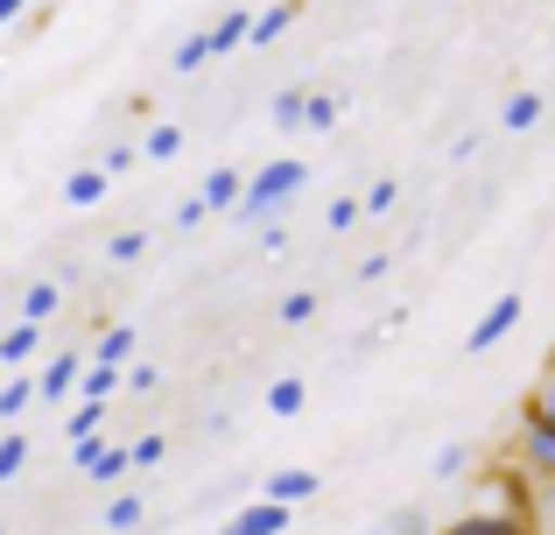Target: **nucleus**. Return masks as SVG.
<instances>
[{"mask_svg":"<svg viewBox=\"0 0 555 535\" xmlns=\"http://www.w3.org/2000/svg\"><path fill=\"white\" fill-rule=\"evenodd\" d=\"M548 522H555V494H548Z\"/></svg>","mask_w":555,"mask_h":535,"instance_id":"obj_34","label":"nucleus"},{"mask_svg":"<svg viewBox=\"0 0 555 535\" xmlns=\"http://www.w3.org/2000/svg\"><path fill=\"white\" fill-rule=\"evenodd\" d=\"M274 127H310V99L282 92V99H274Z\"/></svg>","mask_w":555,"mask_h":535,"instance_id":"obj_20","label":"nucleus"},{"mask_svg":"<svg viewBox=\"0 0 555 535\" xmlns=\"http://www.w3.org/2000/svg\"><path fill=\"white\" fill-rule=\"evenodd\" d=\"M542 423H555V359H548V373H542V387H534V402H528Z\"/></svg>","mask_w":555,"mask_h":535,"instance_id":"obj_24","label":"nucleus"},{"mask_svg":"<svg viewBox=\"0 0 555 535\" xmlns=\"http://www.w3.org/2000/svg\"><path fill=\"white\" fill-rule=\"evenodd\" d=\"M288 528V508H274V500H254V508H240L218 535H282Z\"/></svg>","mask_w":555,"mask_h":535,"instance_id":"obj_5","label":"nucleus"},{"mask_svg":"<svg viewBox=\"0 0 555 535\" xmlns=\"http://www.w3.org/2000/svg\"><path fill=\"white\" fill-rule=\"evenodd\" d=\"M204 205L211 212H240L246 205V177L240 169H211V177H204Z\"/></svg>","mask_w":555,"mask_h":535,"instance_id":"obj_7","label":"nucleus"},{"mask_svg":"<svg viewBox=\"0 0 555 535\" xmlns=\"http://www.w3.org/2000/svg\"><path fill=\"white\" fill-rule=\"evenodd\" d=\"M99 423H106V402H78V409H70V444H92Z\"/></svg>","mask_w":555,"mask_h":535,"instance_id":"obj_16","label":"nucleus"},{"mask_svg":"<svg viewBox=\"0 0 555 535\" xmlns=\"http://www.w3.org/2000/svg\"><path fill=\"white\" fill-rule=\"evenodd\" d=\"M302 177H310V169H302L296 155H282V163H268L260 177H246V205H240V212H246V219H268L274 205H288V198L302 191Z\"/></svg>","mask_w":555,"mask_h":535,"instance_id":"obj_1","label":"nucleus"},{"mask_svg":"<svg viewBox=\"0 0 555 535\" xmlns=\"http://www.w3.org/2000/svg\"><path fill=\"white\" fill-rule=\"evenodd\" d=\"M163 451H169L163 437H141V444H134V466H163Z\"/></svg>","mask_w":555,"mask_h":535,"instance_id":"obj_31","label":"nucleus"},{"mask_svg":"<svg viewBox=\"0 0 555 535\" xmlns=\"http://www.w3.org/2000/svg\"><path fill=\"white\" fill-rule=\"evenodd\" d=\"M514 324H520V296L506 289V296H500V303H492V310H486V317L472 324V339H464V345H472V353H492V345H500V339H506Z\"/></svg>","mask_w":555,"mask_h":535,"instance_id":"obj_4","label":"nucleus"},{"mask_svg":"<svg viewBox=\"0 0 555 535\" xmlns=\"http://www.w3.org/2000/svg\"><path fill=\"white\" fill-rule=\"evenodd\" d=\"M359 212H366V198H338V205L324 212V219H331V233H345V226H359Z\"/></svg>","mask_w":555,"mask_h":535,"instance_id":"obj_25","label":"nucleus"},{"mask_svg":"<svg viewBox=\"0 0 555 535\" xmlns=\"http://www.w3.org/2000/svg\"><path fill=\"white\" fill-rule=\"evenodd\" d=\"M36 339H42V324H14L8 339H0V367H22V359L36 353Z\"/></svg>","mask_w":555,"mask_h":535,"instance_id":"obj_12","label":"nucleus"},{"mask_svg":"<svg viewBox=\"0 0 555 535\" xmlns=\"http://www.w3.org/2000/svg\"><path fill=\"white\" fill-rule=\"evenodd\" d=\"M464 458H472L464 444H443V451L429 458V472H436V480H457V472H464Z\"/></svg>","mask_w":555,"mask_h":535,"instance_id":"obj_22","label":"nucleus"},{"mask_svg":"<svg viewBox=\"0 0 555 535\" xmlns=\"http://www.w3.org/2000/svg\"><path fill=\"white\" fill-rule=\"evenodd\" d=\"M288 22H296V0H274V8H260V14H254V42H274Z\"/></svg>","mask_w":555,"mask_h":535,"instance_id":"obj_14","label":"nucleus"},{"mask_svg":"<svg viewBox=\"0 0 555 535\" xmlns=\"http://www.w3.org/2000/svg\"><path fill=\"white\" fill-rule=\"evenodd\" d=\"M534 120H542V92H514L506 99V135H528Z\"/></svg>","mask_w":555,"mask_h":535,"instance_id":"obj_11","label":"nucleus"},{"mask_svg":"<svg viewBox=\"0 0 555 535\" xmlns=\"http://www.w3.org/2000/svg\"><path fill=\"white\" fill-rule=\"evenodd\" d=\"M106 528L134 535V528H141V500H134V494H113V508H106Z\"/></svg>","mask_w":555,"mask_h":535,"instance_id":"obj_19","label":"nucleus"},{"mask_svg":"<svg viewBox=\"0 0 555 535\" xmlns=\"http://www.w3.org/2000/svg\"><path fill=\"white\" fill-rule=\"evenodd\" d=\"M310 494H317V472H274L260 500H274V508H296V500H310Z\"/></svg>","mask_w":555,"mask_h":535,"instance_id":"obj_8","label":"nucleus"},{"mask_svg":"<svg viewBox=\"0 0 555 535\" xmlns=\"http://www.w3.org/2000/svg\"><path fill=\"white\" fill-rule=\"evenodd\" d=\"M514 458H520V472H528L534 486H548L555 494V423H542V416H520V437H514Z\"/></svg>","mask_w":555,"mask_h":535,"instance_id":"obj_2","label":"nucleus"},{"mask_svg":"<svg viewBox=\"0 0 555 535\" xmlns=\"http://www.w3.org/2000/svg\"><path fill=\"white\" fill-rule=\"evenodd\" d=\"M268 409H274V416H296V409H302V381H274V387H268Z\"/></svg>","mask_w":555,"mask_h":535,"instance_id":"obj_21","label":"nucleus"},{"mask_svg":"<svg viewBox=\"0 0 555 535\" xmlns=\"http://www.w3.org/2000/svg\"><path fill=\"white\" fill-rule=\"evenodd\" d=\"M204 56H211V36H190V42H183V50H177V71H197V64H204Z\"/></svg>","mask_w":555,"mask_h":535,"instance_id":"obj_29","label":"nucleus"},{"mask_svg":"<svg viewBox=\"0 0 555 535\" xmlns=\"http://www.w3.org/2000/svg\"><path fill=\"white\" fill-rule=\"evenodd\" d=\"M22 466H28V437H8L0 444V480H14Z\"/></svg>","mask_w":555,"mask_h":535,"instance_id":"obj_27","label":"nucleus"},{"mask_svg":"<svg viewBox=\"0 0 555 535\" xmlns=\"http://www.w3.org/2000/svg\"><path fill=\"white\" fill-rule=\"evenodd\" d=\"M113 387H120V373H113V367H92V373H85V402H106Z\"/></svg>","mask_w":555,"mask_h":535,"instance_id":"obj_26","label":"nucleus"},{"mask_svg":"<svg viewBox=\"0 0 555 535\" xmlns=\"http://www.w3.org/2000/svg\"><path fill=\"white\" fill-rule=\"evenodd\" d=\"M36 395H42V387H36V381H22V373H14V381L0 387V416H8V423H14V416H22V409H28V402H36Z\"/></svg>","mask_w":555,"mask_h":535,"instance_id":"obj_17","label":"nucleus"},{"mask_svg":"<svg viewBox=\"0 0 555 535\" xmlns=\"http://www.w3.org/2000/svg\"><path fill=\"white\" fill-rule=\"evenodd\" d=\"M127 353H134V331H127V324H113L106 331V339H99V353H92V367H113V373H120V359Z\"/></svg>","mask_w":555,"mask_h":535,"instance_id":"obj_13","label":"nucleus"},{"mask_svg":"<svg viewBox=\"0 0 555 535\" xmlns=\"http://www.w3.org/2000/svg\"><path fill=\"white\" fill-rule=\"evenodd\" d=\"M106 254H113L120 268H127V262H141V254H149V233H120V240H113Z\"/></svg>","mask_w":555,"mask_h":535,"instance_id":"obj_28","label":"nucleus"},{"mask_svg":"<svg viewBox=\"0 0 555 535\" xmlns=\"http://www.w3.org/2000/svg\"><path fill=\"white\" fill-rule=\"evenodd\" d=\"M373 535H379V528H373Z\"/></svg>","mask_w":555,"mask_h":535,"instance_id":"obj_35","label":"nucleus"},{"mask_svg":"<svg viewBox=\"0 0 555 535\" xmlns=\"http://www.w3.org/2000/svg\"><path fill=\"white\" fill-rule=\"evenodd\" d=\"M240 42H254V14H225V22L211 28V56H232Z\"/></svg>","mask_w":555,"mask_h":535,"instance_id":"obj_10","label":"nucleus"},{"mask_svg":"<svg viewBox=\"0 0 555 535\" xmlns=\"http://www.w3.org/2000/svg\"><path fill=\"white\" fill-rule=\"evenodd\" d=\"M393 198H401V183H393V177H379L373 191H366V212H393Z\"/></svg>","mask_w":555,"mask_h":535,"instance_id":"obj_30","label":"nucleus"},{"mask_svg":"<svg viewBox=\"0 0 555 535\" xmlns=\"http://www.w3.org/2000/svg\"><path fill=\"white\" fill-rule=\"evenodd\" d=\"M310 317H317V296H310V289L282 296V324H310Z\"/></svg>","mask_w":555,"mask_h":535,"instance_id":"obj_23","label":"nucleus"},{"mask_svg":"<svg viewBox=\"0 0 555 535\" xmlns=\"http://www.w3.org/2000/svg\"><path fill=\"white\" fill-rule=\"evenodd\" d=\"M28 8V0H0V22H14V14H22Z\"/></svg>","mask_w":555,"mask_h":535,"instance_id":"obj_33","label":"nucleus"},{"mask_svg":"<svg viewBox=\"0 0 555 535\" xmlns=\"http://www.w3.org/2000/svg\"><path fill=\"white\" fill-rule=\"evenodd\" d=\"M141 155H155V163H177V155H183V127H149V141H141Z\"/></svg>","mask_w":555,"mask_h":535,"instance_id":"obj_15","label":"nucleus"},{"mask_svg":"<svg viewBox=\"0 0 555 535\" xmlns=\"http://www.w3.org/2000/svg\"><path fill=\"white\" fill-rule=\"evenodd\" d=\"M106 183H113V177H106V169H78V177H70V183H64V205H78V212H92V205H99V198H106Z\"/></svg>","mask_w":555,"mask_h":535,"instance_id":"obj_9","label":"nucleus"},{"mask_svg":"<svg viewBox=\"0 0 555 535\" xmlns=\"http://www.w3.org/2000/svg\"><path fill=\"white\" fill-rule=\"evenodd\" d=\"M50 310H56V282H36V289L22 296V324H42Z\"/></svg>","mask_w":555,"mask_h":535,"instance_id":"obj_18","label":"nucleus"},{"mask_svg":"<svg viewBox=\"0 0 555 535\" xmlns=\"http://www.w3.org/2000/svg\"><path fill=\"white\" fill-rule=\"evenodd\" d=\"M443 535H534V522L514 514V508H472V514H457Z\"/></svg>","mask_w":555,"mask_h":535,"instance_id":"obj_3","label":"nucleus"},{"mask_svg":"<svg viewBox=\"0 0 555 535\" xmlns=\"http://www.w3.org/2000/svg\"><path fill=\"white\" fill-rule=\"evenodd\" d=\"M338 120V99H310V127H331Z\"/></svg>","mask_w":555,"mask_h":535,"instance_id":"obj_32","label":"nucleus"},{"mask_svg":"<svg viewBox=\"0 0 555 535\" xmlns=\"http://www.w3.org/2000/svg\"><path fill=\"white\" fill-rule=\"evenodd\" d=\"M85 373H92V367H78V353H56L50 367H42V381H36V387H42L50 402H64L70 387H85Z\"/></svg>","mask_w":555,"mask_h":535,"instance_id":"obj_6","label":"nucleus"}]
</instances>
